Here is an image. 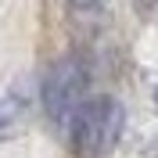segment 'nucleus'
Returning <instances> with one entry per match:
<instances>
[{
    "mask_svg": "<svg viewBox=\"0 0 158 158\" xmlns=\"http://www.w3.org/2000/svg\"><path fill=\"white\" fill-rule=\"evenodd\" d=\"M122 126H126L122 104L115 97H94V101H83L79 111L69 118V140L79 155L97 158V155H108L118 144Z\"/></svg>",
    "mask_w": 158,
    "mask_h": 158,
    "instance_id": "obj_1",
    "label": "nucleus"
},
{
    "mask_svg": "<svg viewBox=\"0 0 158 158\" xmlns=\"http://www.w3.org/2000/svg\"><path fill=\"white\" fill-rule=\"evenodd\" d=\"M155 104H158V90H155Z\"/></svg>",
    "mask_w": 158,
    "mask_h": 158,
    "instance_id": "obj_6",
    "label": "nucleus"
},
{
    "mask_svg": "<svg viewBox=\"0 0 158 158\" xmlns=\"http://www.w3.org/2000/svg\"><path fill=\"white\" fill-rule=\"evenodd\" d=\"M137 11L144 15V18H151V15L158 11V0H137Z\"/></svg>",
    "mask_w": 158,
    "mask_h": 158,
    "instance_id": "obj_5",
    "label": "nucleus"
},
{
    "mask_svg": "<svg viewBox=\"0 0 158 158\" xmlns=\"http://www.w3.org/2000/svg\"><path fill=\"white\" fill-rule=\"evenodd\" d=\"M69 18L76 22V25H97L101 22V4L97 0H69Z\"/></svg>",
    "mask_w": 158,
    "mask_h": 158,
    "instance_id": "obj_4",
    "label": "nucleus"
},
{
    "mask_svg": "<svg viewBox=\"0 0 158 158\" xmlns=\"http://www.w3.org/2000/svg\"><path fill=\"white\" fill-rule=\"evenodd\" d=\"M86 83H90V69L86 61L69 54V58H61L54 69L43 76V108L54 122H65L69 126V118L79 111L83 104V94H86Z\"/></svg>",
    "mask_w": 158,
    "mask_h": 158,
    "instance_id": "obj_2",
    "label": "nucleus"
},
{
    "mask_svg": "<svg viewBox=\"0 0 158 158\" xmlns=\"http://www.w3.org/2000/svg\"><path fill=\"white\" fill-rule=\"evenodd\" d=\"M25 126H29V97L22 90H11L7 97H0V144L15 140Z\"/></svg>",
    "mask_w": 158,
    "mask_h": 158,
    "instance_id": "obj_3",
    "label": "nucleus"
}]
</instances>
